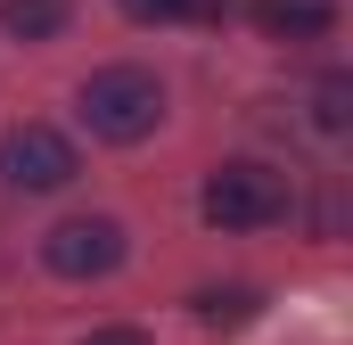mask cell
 <instances>
[{
	"label": "cell",
	"instance_id": "cell-1",
	"mask_svg": "<svg viewBox=\"0 0 353 345\" xmlns=\"http://www.w3.org/2000/svg\"><path fill=\"white\" fill-rule=\"evenodd\" d=\"M74 115H83L90 140L132 148V140H148V132L165 124V83H157L148 66H99V75L74 90Z\"/></svg>",
	"mask_w": 353,
	"mask_h": 345
},
{
	"label": "cell",
	"instance_id": "cell-2",
	"mask_svg": "<svg viewBox=\"0 0 353 345\" xmlns=\"http://www.w3.org/2000/svg\"><path fill=\"white\" fill-rule=\"evenodd\" d=\"M205 222L214 230H263V222H279L288 214V181L271 165H255V157H239V165H214L205 172Z\"/></svg>",
	"mask_w": 353,
	"mask_h": 345
},
{
	"label": "cell",
	"instance_id": "cell-3",
	"mask_svg": "<svg viewBox=\"0 0 353 345\" xmlns=\"http://www.w3.org/2000/svg\"><path fill=\"white\" fill-rule=\"evenodd\" d=\"M74 140L50 132V124H8L0 132V181L8 189H66L74 181Z\"/></svg>",
	"mask_w": 353,
	"mask_h": 345
},
{
	"label": "cell",
	"instance_id": "cell-4",
	"mask_svg": "<svg viewBox=\"0 0 353 345\" xmlns=\"http://www.w3.org/2000/svg\"><path fill=\"white\" fill-rule=\"evenodd\" d=\"M41 263H50L58 279H107V271L123 263V222H115V214H74V222H58V230L41 239Z\"/></svg>",
	"mask_w": 353,
	"mask_h": 345
},
{
	"label": "cell",
	"instance_id": "cell-5",
	"mask_svg": "<svg viewBox=\"0 0 353 345\" xmlns=\"http://www.w3.org/2000/svg\"><path fill=\"white\" fill-rule=\"evenodd\" d=\"M247 17H255V33H271V41H321V33H337V8L329 0H255Z\"/></svg>",
	"mask_w": 353,
	"mask_h": 345
},
{
	"label": "cell",
	"instance_id": "cell-6",
	"mask_svg": "<svg viewBox=\"0 0 353 345\" xmlns=\"http://www.w3.org/2000/svg\"><path fill=\"white\" fill-rule=\"evenodd\" d=\"M0 33L50 41V33H66V0H0Z\"/></svg>",
	"mask_w": 353,
	"mask_h": 345
},
{
	"label": "cell",
	"instance_id": "cell-7",
	"mask_svg": "<svg viewBox=\"0 0 353 345\" xmlns=\"http://www.w3.org/2000/svg\"><path fill=\"white\" fill-rule=\"evenodd\" d=\"M255 304H263L255 288H205V296H197V321H205V329H247Z\"/></svg>",
	"mask_w": 353,
	"mask_h": 345
},
{
	"label": "cell",
	"instance_id": "cell-8",
	"mask_svg": "<svg viewBox=\"0 0 353 345\" xmlns=\"http://www.w3.org/2000/svg\"><path fill=\"white\" fill-rule=\"evenodd\" d=\"M312 124H321V132H345V124H353V75H321V90H312Z\"/></svg>",
	"mask_w": 353,
	"mask_h": 345
},
{
	"label": "cell",
	"instance_id": "cell-9",
	"mask_svg": "<svg viewBox=\"0 0 353 345\" xmlns=\"http://www.w3.org/2000/svg\"><path fill=\"white\" fill-rule=\"evenodd\" d=\"M132 25H173V17H197V0H123Z\"/></svg>",
	"mask_w": 353,
	"mask_h": 345
},
{
	"label": "cell",
	"instance_id": "cell-10",
	"mask_svg": "<svg viewBox=\"0 0 353 345\" xmlns=\"http://www.w3.org/2000/svg\"><path fill=\"white\" fill-rule=\"evenodd\" d=\"M83 345H148V329H90Z\"/></svg>",
	"mask_w": 353,
	"mask_h": 345
}]
</instances>
